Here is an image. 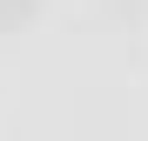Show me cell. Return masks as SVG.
Listing matches in <instances>:
<instances>
[{
  "mask_svg": "<svg viewBox=\"0 0 148 141\" xmlns=\"http://www.w3.org/2000/svg\"><path fill=\"white\" fill-rule=\"evenodd\" d=\"M34 7H40V0H0V34L20 27V20H34Z\"/></svg>",
  "mask_w": 148,
  "mask_h": 141,
  "instance_id": "obj_1",
  "label": "cell"
}]
</instances>
